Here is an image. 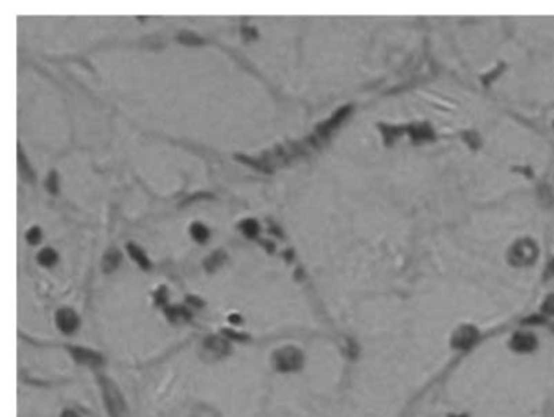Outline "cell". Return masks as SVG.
Instances as JSON below:
<instances>
[{"label":"cell","instance_id":"cell-5","mask_svg":"<svg viewBox=\"0 0 554 417\" xmlns=\"http://www.w3.org/2000/svg\"><path fill=\"white\" fill-rule=\"evenodd\" d=\"M55 323L57 328L65 335H72V333L77 331L78 325H80V318L78 315L74 312L72 309H59L57 313H55Z\"/></svg>","mask_w":554,"mask_h":417},{"label":"cell","instance_id":"cell-14","mask_svg":"<svg viewBox=\"0 0 554 417\" xmlns=\"http://www.w3.org/2000/svg\"><path fill=\"white\" fill-rule=\"evenodd\" d=\"M127 250H128V253H130V257L138 263L140 268H143V270H150L151 268L150 258L147 257V255H145V252L137 245V243H132V242L127 243Z\"/></svg>","mask_w":554,"mask_h":417},{"label":"cell","instance_id":"cell-2","mask_svg":"<svg viewBox=\"0 0 554 417\" xmlns=\"http://www.w3.org/2000/svg\"><path fill=\"white\" fill-rule=\"evenodd\" d=\"M538 258V245L531 239H520L509 248L507 260L514 266H525L535 263Z\"/></svg>","mask_w":554,"mask_h":417},{"label":"cell","instance_id":"cell-1","mask_svg":"<svg viewBox=\"0 0 554 417\" xmlns=\"http://www.w3.org/2000/svg\"><path fill=\"white\" fill-rule=\"evenodd\" d=\"M99 383H101V390H103L106 409H108L109 416L111 417H128L124 396H122V393L119 391V388L116 386V383L104 377H99Z\"/></svg>","mask_w":554,"mask_h":417},{"label":"cell","instance_id":"cell-9","mask_svg":"<svg viewBox=\"0 0 554 417\" xmlns=\"http://www.w3.org/2000/svg\"><path fill=\"white\" fill-rule=\"evenodd\" d=\"M203 349L208 351L210 354H213L215 357H223L229 352V343L226 339H223L220 336H208L203 341Z\"/></svg>","mask_w":554,"mask_h":417},{"label":"cell","instance_id":"cell-18","mask_svg":"<svg viewBox=\"0 0 554 417\" xmlns=\"http://www.w3.org/2000/svg\"><path fill=\"white\" fill-rule=\"evenodd\" d=\"M190 236H192L194 241H197L198 243H205L206 241H208L210 232L203 224H201V222H194V224L190 226Z\"/></svg>","mask_w":554,"mask_h":417},{"label":"cell","instance_id":"cell-38","mask_svg":"<svg viewBox=\"0 0 554 417\" xmlns=\"http://www.w3.org/2000/svg\"><path fill=\"white\" fill-rule=\"evenodd\" d=\"M457 417H467V416H457Z\"/></svg>","mask_w":554,"mask_h":417},{"label":"cell","instance_id":"cell-15","mask_svg":"<svg viewBox=\"0 0 554 417\" xmlns=\"http://www.w3.org/2000/svg\"><path fill=\"white\" fill-rule=\"evenodd\" d=\"M379 129H380V132H382V137H384L385 144H389V146L401 135V132H403V127L384 125V124H379Z\"/></svg>","mask_w":554,"mask_h":417},{"label":"cell","instance_id":"cell-8","mask_svg":"<svg viewBox=\"0 0 554 417\" xmlns=\"http://www.w3.org/2000/svg\"><path fill=\"white\" fill-rule=\"evenodd\" d=\"M536 344V338L531 333H517L511 339V348L517 352H531Z\"/></svg>","mask_w":554,"mask_h":417},{"label":"cell","instance_id":"cell-26","mask_svg":"<svg viewBox=\"0 0 554 417\" xmlns=\"http://www.w3.org/2000/svg\"><path fill=\"white\" fill-rule=\"evenodd\" d=\"M201 198H213L211 193H206V192H198V193H194V195H190L189 198H186L182 202V207H186V205L195 202V200H201Z\"/></svg>","mask_w":554,"mask_h":417},{"label":"cell","instance_id":"cell-25","mask_svg":"<svg viewBox=\"0 0 554 417\" xmlns=\"http://www.w3.org/2000/svg\"><path fill=\"white\" fill-rule=\"evenodd\" d=\"M541 310H543V313H546V315H554V294L546 297Z\"/></svg>","mask_w":554,"mask_h":417},{"label":"cell","instance_id":"cell-16","mask_svg":"<svg viewBox=\"0 0 554 417\" xmlns=\"http://www.w3.org/2000/svg\"><path fill=\"white\" fill-rule=\"evenodd\" d=\"M236 159L240 161V163H245V164L252 166V168H255L257 171L265 172V174H270V172H272V166L267 164L264 159H254V158L244 156V154H236Z\"/></svg>","mask_w":554,"mask_h":417},{"label":"cell","instance_id":"cell-17","mask_svg":"<svg viewBox=\"0 0 554 417\" xmlns=\"http://www.w3.org/2000/svg\"><path fill=\"white\" fill-rule=\"evenodd\" d=\"M239 229L242 231V234L245 236V237H249V239H254V237H257V234H259V231H260V227H259V222H257L255 219H244V221H240L239 222Z\"/></svg>","mask_w":554,"mask_h":417},{"label":"cell","instance_id":"cell-37","mask_svg":"<svg viewBox=\"0 0 554 417\" xmlns=\"http://www.w3.org/2000/svg\"><path fill=\"white\" fill-rule=\"evenodd\" d=\"M62 417H78V414H75L74 411H64Z\"/></svg>","mask_w":554,"mask_h":417},{"label":"cell","instance_id":"cell-4","mask_svg":"<svg viewBox=\"0 0 554 417\" xmlns=\"http://www.w3.org/2000/svg\"><path fill=\"white\" fill-rule=\"evenodd\" d=\"M478 341V330L475 326H460L452 336V346L455 349H470Z\"/></svg>","mask_w":554,"mask_h":417},{"label":"cell","instance_id":"cell-36","mask_svg":"<svg viewBox=\"0 0 554 417\" xmlns=\"http://www.w3.org/2000/svg\"><path fill=\"white\" fill-rule=\"evenodd\" d=\"M229 321H233V323H240V316L239 315H229Z\"/></svg>","mask_w":554,"mask_h":417},{"label":"cell","instance_id":"cell-22","mask_svg":"<svg viewBox=\"0 0 554 417\" xmlns=\"http://www.w3.org/2000/svg\"><path fill=\"white\" fill-rule=\"evenodd\" d=\"M46 188L49 193H52V195H57L59 193V180H57V172L55 171H50L47 179H46Z\"/></svg>","mask_w":554,"mask_h":417},{"label":"cell","instance_id":"cell-6","mask_svg":"<svg viewBox=\"0 0 554 417\" xmlns=\"http://www.w3.org/2000/svg\"><path fill=\"white\" fill-rule=\"evenodd\" d=\"M350 112H351V105H343V107L338 109L337 112H335L328 120L322 122L320 125H317L316 133H317L318 137L327 138V137L330 135V133H332V132H333V130L337 129V127L341 124V122H343L346 117H348Z\"/></svg>","mask_w":554,"mask_h":417},{"label":"cell","instance_id":"cell-33","mask_svg":"<svg viewBox=\"0 0 554 417\" xmlns=\"http://www.w3.org/2000/svg\"><path fill=\"white\" fill-rule=\"evenodd\" d=\"M270 232H272V234H277L278 237H283V232H281V229H279L277 224H270Z\"/></svg>","mask_w":554,"mask_h":417},{"label":"cell","instance_id":"cell-10","mask_svg":"<svg viewBox=\"0 0 554 417\" xmlns=\"http://www.w3.org/2000/svg\"><path fill=\"white\" fill-rule=\"evenodd\" d=\"M166 316L172 323H186V321L192 318V313L186 307H182V305H171V307L166 309Z\"/></svg>","mask_w":554,"mask_h":417},{"label":"cell","instance_id":"cell-35","mask_svg":"<svg viewBox=\"0 0 554 417\" xmlns=\"http://www.w3.org/2000/svg\"><path fill=\"white\" fill-rule=\"evenodd\" d=\"M293 257H294V252H293V248H289L286 253H284V258H286V261H291L293 260Z\"/></svg>","mask_w":554,"mask_h":417},{"label":"cell","instance_id":"cell-27","mask_svg":"<svg viewBox=\"0 0 554 417\" xmlns=\"http://www.w3.org/2000/svg\"><path fill=\"white\" fill-rule=\"evenodd\" d=\"M223 335H226L231 339H236V341H247L249 339V335H244V333H237L233 330H223Z\"/></svg>","mask_w":554,"mask_h":417},{"label":"cell","instance_id":"cell-30","mask_svg":"<svg viewBox=\"0 0 554 417\" xmlns=\"http://www.w3.org/2000/svg\"><path fill=\"white\" fill-rule=\"evenodd\" d=\"M465 140L470 143V146L472 148H476L478 146V140H476V137H475V133H465Z\"/></svg>","mask_w":554,"mask_h":417},{"label":"cell","instance_id":"cell-34","mask_svg":"<svg viewBox=\"0 0 554 417\" xmlns=\"http://www.w3.org/2000/svg\"><path fill=\"white\" fill-rule=\"evenodd\" d=\"M546 275H548V276H554V260H551V261H550V265H548Z\"/></svg>","mask_w":554,"mask_h":417},{"label":"cell","instance_id":"cell-3","mask_svg":"<svg viewBox=\"0 0 554 417\" xmlns=\"http://www.w3.org/2000/svg\"><path fill=\"white\" fill-rule=\"evenodd\" d=\"M302 362H304V355L301 349L294 346L281 348L273 354V364L278 372H296L302 367Z\"/></svg>","mask_w":554,"mask_h":417},{"label":"cell","instance_id":"cell-21","mask_svg":"<svg viewBox=\"0 0 554 417\" xmlns=\"http://www.w3.org/2000/svg\"><path fill=\"white\" fill-rule=\"evenodd\" d=\"M177 41L182 42V44H187V46H201L203 44V39L198 36H195L194 33H182V35L177 36Z\"/></svg>","mask_w":554,"mask_h":417},{"label":"cell","instance_id":"cell-32","mask_svg":"<svg viewBox=\"0 0 554 417\" xmlns=\"http://www.w3.org/2000/svg\"><path fill=\"white\" fill-rule=\"evenodd\" d=\"M260 243L267 248V252H270V253L275 252V243H272V242H268V241H260Z\"/></svg>","mask_w":554,"mask_h":417},{"label":"cell","instance_id":"cell-20","mask_svg":"<svg viewBox=\"0 0 554 417\" xmlns=\"http://www.w3.org/2000/svg\"><path fill=\"white\" fill-rule=\"evenodd\" d=\"M18 164H20V171L21 174H23L28 180H35V172L30 168V164H28L26 158L23 156V153H21V149L18 148Z\"/></svg>","mask_w":554,"mask_h":417},{"label":"cell","instance_id":"cell-24","mask_svg":"<svg viewBox=\"0 0 554 417\" xmlns=\"http://www.w3.org/2000/svg\"><path fill=\"white\" fill-rule=\"evenodd\" d=\"M240 33H242V39H244L245 42H250V41L257 39V30H255V28L242 26V30H240Z\"/></svg>","mask_w":554,"mask_h":417},{"label":"cell","instance_id":"cell-7","mask_svg":"<svg viewBox=\"0 0 554 417\" xmlns=\"http://www.w3.org/2000/svg\"><path fill=\"white\" fill-rule=\"evenodd\" d=\"M72 354V357H74L78 364H85V365H91V367H96V365H101L104 362L103 355L99 352H94L91 349H86V348H77V346H69L67 348Z\"/></svg>","mask_w":554,"mask_h":417},{"label":"cell","instance_id":"cell-23","mask_svg":"<svg viewBox=\"0 0 554 417\" xmlns=\"http://www.w3.org/2000/svg\"><path fill=\"white\" fill-rule=\"evenodd\" d=\"M41 237H42V232L39 227H31V229H28L26 232V241L31 243V245H36V243L41 242Z\"/></svg>","mask_w":554,"mask_h":417},{"label":"cell","instance_id":"cell-28","mask_svg":"<svg viewBox=\"0 0 554 417\" xmlns=\"http://www.w3.org/2000/svg\"><path fill=\"white\" fill-rule=\"evenodd\" d=\"M155 300H156V304L158 305H163V304H166V300H167V292H166V287L164 286H161L158 291H156V294H155Z\"/></svg>","mask_w":554,"mask_h":417},{"label":"cell","instance_id":"cell-12","mask_svg":"<svg viewBox=\"0 0 554 417\" xmlns=\"http://www.w3.org/2000/svg\"><path fill=\"white\" fill-rule=\"evenodd\" d=\"M408 135L415 141H426V140H433L434 132L431 130V127L428 124H419V125H411L410 129H408Z\"/></svg>","mask_w":554,"mask_h":417},{"label":"cell","instance_id":"cell-29","mask_svg":"<svg viewBox=\"0 0 554 417\" xmlns=\"http://www.w3.org/2000/svg\"><path fill=\"white\" fill-rule=\"evenodd\" d=\"M545 323V316L541 315H531L528 318L523 320V325H541Z\"/></svg>","mask_w":554,"mask_h":417},{"label":"cell","instance_id":"cell-11","mask_svg":"<svg viewBox=\"0 0 554 417\" xmlns=\"http://www.w3.org/2000/svg\"><path fill=\"white\" fill-rule=\"evenodd\" d=\"M120 261H122V255L119 250L109 248L103 257V271L104 273H113L114 270H117V266L120 265Z\"/></svg>","mask_w":554,"mask_h":417},{"label":"cell","instance_id":"cell-13","mask_svg":"<svg viewBox=\"0 0 554 417\" xmlns=\"http://www.w3.org/2000/svg\"><path fill=\"white\" fill-rule=\"evenodd\" d=\"M226 261V252L225 250H216V252H213L211 255H208V257L205 258V261H203V265H205V270L208 271V273H215V271L220 268V266L225 263Z\"/></svg>","mask_w":554,"mask_h":417},{"label":"cell","instance_id":"cell-31","mask_svg":"<svg viewBox=\"0 0 554 417\" xmlns=\"http://www.w3.org/2000/svg\"><path fill=\"white\" fill-rule=\"evenodd\" d=\"M187 302L195 305V307H203V300L200 297H195V296H187Z\"/></svg>","mask_w":554,"mask_h":417},{"label":"cell","instance_id":"cell-19","mask_svg":"<svg viewBox=\"0 0 554 417\" xmlns=\"http://www.w3.org/2000/svg\"><path fill=\"white\" fill-rule=\"evenodd\" d=\"M57 260H59L57 252H55L54 248H49V247L41 250V252H39V255H38V261L42 266H52V265L57 263Z\"/></svg>","mask_w":554,"mask_h":417},{"label":"cell","instance_id":"cell-39","mask_svg":"<svg viewBox=\"0 0 554 417\" xmlns=\"http://www.w3.org/2000/svg\"><path fill=\"white\" fill-rule=\"evenodd\" d=\"M551 330H553V331H554V325H553V326H551Z\"/></svg>","mask_w":554,"mask_h":417}]
</instances>
